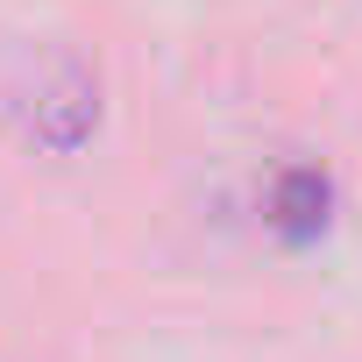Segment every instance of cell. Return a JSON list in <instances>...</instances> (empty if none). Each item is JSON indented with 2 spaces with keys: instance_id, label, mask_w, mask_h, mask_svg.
Instances as JSON below:
<instances>
[{
  "instance_id": "7a4b0ae2",
  "label": "cell",
  "mask_w": 362,
  "mask_h": 362,
  "mask_svg": "<svg viewBox=\"0 0 362 362\" xmlns=\"http://www.w3.org/2000/svg\"><path fill=\"white\" fill-rule=\"evenodd\" d=\"M327 206H334L327 170H313V163L277 170V185H270V228H277L291 249H298V242H313V235L327 228Z\"/></svg>"
},
{
  "instance_id": "6da1fadb",
  "label": "cell",
  "mask_w": 362,
  "mask_h": 362,
  "mask_svg": "<svg viewBox=\"0 0 362 362\" xmlns=\"http://www.w3.org/2000/svg\"><path fill=\"white\" fill-rule=\"evenodd\" d=\"M0 114H8V128H15L29 149L71 156V149H86L93 128H100V78H93L71 50L29 57L8 86H0Z\"/></svg>"
}]
</instances>
